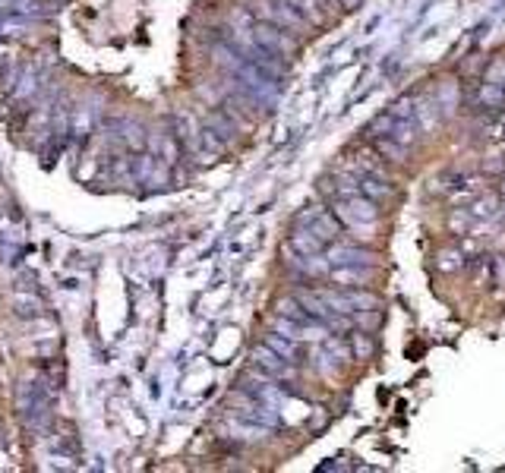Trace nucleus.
I'll list each match as a JSON object with an SVG mask.
<instances>
[{
	"mask_svg": "<svg viewBox=\"0 0 505 473\" xmlns=\"http://www.w3.org/2000/svg\"><path fill=\"white\" fill-rule=\"evenodd\" d=\"M269 344L278 350L281 357H297V344H288V341H281V338H269Z\"/></svg>",
	"mask_w": 505,
	"mask_h": 473,
	"instance_id": "nucleus-11",
	"label": "nucleus"
},
{
	"mask_svg": "<svg viewBox=\"0 0 505 473\" xmlns=\"http://www.w3.org/2000/svg\"><path fill=\"white\" fill-rule=\"evenodd\" d=\"M326 347L332 350V354H335V357H338V360H341V363H344V360H350V350H348V344H344L341 338H328V344H326Z\"/></svg>",
	"mask_w": 505,
	"mask_h": 473,
	"instance_id": "nucleus-10",
	"label": "nucleus"
},
{
	"mask_svg": "<svg viewBox=\"0 0 505 473\" xmlns=\"http://www.w3.org/2000/svg\"><path fill=\"white\" fill-rule=\"evenodd\" d=\"M376 148H379L382 155H385V161H407V146H401V142H395L392 136H376Z\"/></svg>",
	"mask_w": 505,
	"mask_h": 473,
	"instance_id": "nucleus-6",
	"label": "nucleus"
},
{
	"mask_svg": "<svg viewBox=\"0 0 505 473\" xmlns=\"http://www.w3.org/2000/svg\"><path fill=\"white\" fill-rule=\"evenodd\" d=\"M499 193H502V196H505V177H502V180H499Z\"/></svg>",
	"mask_w": 505,
	"mask_h": 473,
	"instance_id": "nucleus-12",
	"label": "nucleus"
},
{
	"mask_svg": "<svg viewBox=\"0 0 505 473\" xmlns=\"http://www.w3.org/2000/svg\"><path fill=\"white\" fill-rule=\"evenodd\" d=\"M350 344H354V357L357 360L373 357V338H370L366 332H350Z\"/></svg>",
	"mask_w": 505,
	"mask_h": 473,
	"instance_id": "nucleus-7",
	"label": "nucleus"
},
{
	"mask_svg": "<svg viewBox=\"0 0 505 473\" xmlns=\"http://www.w3.org/2000/svg\"><path fill=\"white\" fill-rule=\"evenodd\" d=\"M335 215H338V221L348 224V227H366L379 218V205L363 193L338 196V202H335Z\"/></svg>",
	"mask_w": 505,
	"mask_h": 473,
	"instance_id": "nucleus-1",
	"label": "nucleus"
},
{
	"mask_svg": "<svg viewBox=\"0 0 505 473\" xmlns=\"http://www.w3.org/2000/svg\"><path fill=\"white\" fill-rule=\"evenodd\" d=\"M328 262L332 265H370L373 262V253L363 246H344V243H335L332 249H328Z\"/></svg>",
	"mask_w": 505,
	"mask_h": 473,
	"instance_id": "nucleus-3",
	"label": "nucleus"
},
{
	"mask_svg": "<svg viewBox=\"0 0 505 473\" xmlns=\"http://www.w3.org/2000/svg\"><path fill=\"white\" fill-rule=\"evenodd\" d=\"M300 224H310V233H316L322 243L338 240V233H341V221H338V215H332V211H326V209H316V211H310V215H303Z\"/></svg>",
	"mask_w": 505,
	"mask_h": 473,
	"instance_id": "nucleus-2",
	"label": "nucleus"
},
{
	"mask_svg": "<svg viewBox=\"0 0 505 473\" xmlns=\"http://www.w3.org/2000/svg\"><path fill=\"white\" fill-rule=\"evenodd\" d=\"M360 193L370 196L373 202H385L395 196L389 177H373V174H360Z\"/></svg>",
	"mask_w": 505,
	"mask_h": 473,
	"instance_id": "nucleus-5",
	"label": "nucleus"
},
{
	"mask_svg": "<svg viewBox=\"0 0 505 473\" xmlns=\"http://www.w3.org/2000/svg\"><path fill=\"white\" fill-rule=\"evenodd\" d=\"M294 246L300 249L303 256H316L319 246H322V240H319L316 233H310V231H300V233H294Z\"/></svg>",
	"mask_w": 505,
	"mask_h": 473,
	"instance_id": "nucleus-8",
	"label": "nucleus"
},
{
	"mask_svg": "<svg viewBox=\"0 0 505 473\" xmlns=\"http://www.w3.org/2000/svg\"><path fill=\"white\" fill-rule=\"evenodd\" d=\"M332 281H338L341 287H366L370 284V268L366 265H335Z\"/></svg>",
	"mask_w": 505,
	"mask_h": 473,
	"instance_id": "nucleus-4",
	"label": "nucleus"
},
{
	"mask_svg": "<svg viewBox=\"0 0 505 473\" xmlns=\"http://www.w3.org/2000/svg\"><path fill=\"white\" fill-rule=\"evenodd\" d=\"M389 114L395 117V120H414V98H411V95L398 98L395 104L389 108Z\"/></svg>",
	"mask_w": 505,
	"mask_h": 473,
	"instance_id": "nucleus-9",
	"label": "nucleus"
}]
</instances>
